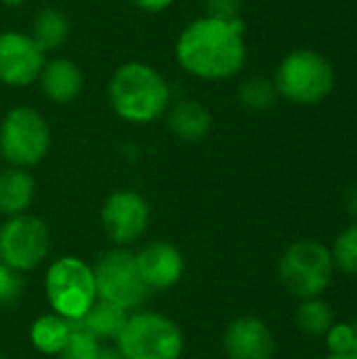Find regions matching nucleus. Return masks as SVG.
Listing matches in <instances>:
<instances>
[{"instance_id": "8", "label": "nucleus", "mask_w": 357, "mask_h": 359, "mask_svg": "<svg viewBox=\"0 0 357 359\" xmlns=\"http://www.w3.org/2000/svg\"><path fill=\"white\" fill-rule=\"evenodd\" d=\"M93 273L97 299L118 305L124 311L141 307L149 297V288L137 267V255L126 248L118 246L101 255Z\"/></svg>"}, {"instance_id": "18", "label": "nucleus", "mask_w": 357, "mask_h": 359, "mask_svg": "<svg viewBox=\"0 0 357 359\" xmlns=\"http://www.w3.org/2000/svg\"><path fill=\"white\" fill-rule=\"evenodd\" d=\"M69 337V320L48 313L38 318L29 328L32 345L44 355H59Z\"/></svg>"}, {"instance_id": "27", "label": "nucleus", "mask_w": 357, "mask_h": 359, "mask_svg": "<svg viewBox=\"0 0 357 359\" xmlns=\"http://www.w3.org/2000/svg\"><path fill=\"white\" fill-rule=\"evenodd\" d=\"M130 2L145 13H160L173 4V0H130Z\"/></svg>"}, {"instance_id": "22", "label": "nucleus", "mask_w": 357, "mask_h": 359, "mask_svg": "<svg viewBox=\"0 0 357 359\" xmlns=\"http://www.w3.org/2000/svg\"><path fill=\"white\" fill-rule=\"evenodd\" d=\"M101 345L99 339L78 320L69 322V337L59 353L61 359H95Z\"/></svg>"}, {"instance_id": "4", "label": "nucleus", "mask_w": 357, "mask_h": 359, "mask_svg": "<svg viewBox=\"0 0 357 359\" xmlns=\"http://www.w3.org/2000/svg\"><path fill=\"white\" fill-rule=\"evenodd\" d=\"M44 292L57 316L78 322L97 301V286L93 267L78 257L57 259L44 278Z\"/></svg>"}, {"instance_id": "30", "label": "nucleus", "mask_w": 357, "mask_h": 359, "mask_svg": "<svg viewBox=\"0 0 357 359\" xmlns=\"http://www.w3.org/2000/svg\"><path fill=\"white\" fill-rule=\"evenodd\" d=\"M2 4H6V6H21V4H25L27 0H0Z\"/></svg>"}, {"instance_id": "26", "label": "nucleus", "mask_w": 357, "mask_h": 359, "mask_svg": "<svg viewBox=\"0 0 357 359\" xmlns=\"http://www.w3.org/2000/svg\"><path fill=\"white\" fill-rule=\"evenodd\" d=\"M204 11L206 17L234 21L242 13V0H204Z\"/></svg>"}, {"instance_id": "29", "label": "nucleus", "mask_w": 357, "mask_h": 359, "mask_svg": "<svg viewBox=\"0 0 357 359\" xmlns=\"http://www.w3.org/2000/svg\"><path fill=\"white\" fill-rule=\"evenodd\" d=\"M347 208H349L351 217H356L357 219V187H351V189L347 191Z\"/></svg>"}, {"instance_id": "32", "label": "nucleus", "mask_w": 357, "mask_h": 359, "mask_svg": "<svg viewBox=\"0 0 357 359\" xmlns=\"http://www.w3.org/2000/svg\"><path fill=\"white\" fill-rule=\"evenodd\" d=\"M353 330H356V349H353V353H356V355H357V322H356V324H353Z\"/></svg>"}, {"instance_id": "24", "label": "nucleus", "mask_w": 357, "mask_h": 359, "mask_svg": "<svg viewBox=\"0 0 357 359\" xmlns=\"http://www.w3.org/2000/svg\"><path fill=\"white\" fill-rule=\"evenodd\" d=\"M326 341H328L330 355L353 353V349H356V330H353V326H347V324L330 326V330L326 332Z\"/></svg>"}, {"instance_id": "9", "label": "nucleus", "mask_w": 357, "mask_h": 359, "mask_svg": "<svg viewBox=\"0 0 357 359\" xmlns=\"http://www.w3.org/2000/svg\"><path fill=\"white\" fill-rule=\"evenodd\" d=\"M48 225L34 215L8 217L0 227V259L17 273L36 269L48 255Z\"/></svg>"}, {"instance_id": "15", "label": "nucleus", "mask_w": 357, "mask_h": 359, "mask_svg": "<svg viewBox=\"0 0 357 359\" xmlns=\"http://www.w3.org/2000/svg\"><path fill=\"white\" fill-rule=\"evenodd\" d=\"M166 122L177 139L185 143H198L208 137L213 128V114L196 99H181L166 111Z\"/></svg>"}, {"instance_id": "13", "label": "nucleus", "mask_w": 357, "mask_h": 359, "mask_svg": "<svg viewBox=\"0 0 357 359\" xmlns=\"http://www.w3.org/2000/svg\"><path fill=\"white\" fill-rule=\"evenodd\" d=\"M137 267L149 290H166L183 278L185 259L170 242H151L137 255Z\"/></svg>"}, {"instance_id": "11", "label": "nucleus", "mask_w": 357, "mask_h": 359, "mask_svg": "<svg viewBox=\"0 0 357 359\" xmlns=\"http://www.w3.org/2000/svg\"><path fill=\"white\" fill-rule=\"evenodd\" d=\"M46 63L44 50L29 34H0V82L6 86H29L40 78Z\"/></svg>"}, {"instance_id": "7", "label": "nucleus", "mask_w": 357, "mask_h": 359, "mask_svg": "<svg viewBox=\"0 0 357 359\" xmlns=\"http://www.w3.org/2000/svg\"><path fill=\"white\" fill-rule=\"evenodd\" d=\"M183 347L181 328L166 316L151 311L128 316L118 337V351L124 359H179Z\"/></svg>"}, {"instance_id": "6", "label": "nucleus", "mask_w": 357, "mask_h": 359, "mask_svg": "<svg viewBox=\"0 0 357 359\" xmlns=\"http://www.w3.org/2000/svg\"><path fill=\"white\" fill-rule=\"evenodd\" d=\"M332 252L316 240H299L282 255L278 273L282 286L299 299H318L332 282Z\"/></svg>"}, {"instance_id": "12", "label": "nucleus", "mask_w": 357, "mask_h": 359, "mask_svg": "<svg viewBox=\"0 0 357 359\" xmlns=\"http://www.w3.org/2000/svg\"><path fill=\"white\" fill-rule=\"evenodd\" d=\"M223 349L229 359H271L276 343L271 330L261 318L242 316L227 326Z\"/></svg>"}, {"instance_id": "25", "label": "nucleus", "mask_w": 357, "mask_h": 359, "mask_svg": "<svg viewBox=\"0 0 357 359\" xmlns=\"http://www.w3.org/2000/svg\"><path fill=\"white\" fill-rule=\"evenodd\" d=\"M23 294V280L0 259V305H13Z\"/></svg>"}, {"instance_id": "16", "label": "nucleus", "mask_w": 357, "mask_h": 359, "mask_svg": "<svg viewBox=\"0 0 357 359\" xmlns=\"http://www.w3.org/2000/svg\"><path fill=\"white\" fill-rule=\"evenodd\" d=\"M36 196V181L25 168H6L0 172V215H23Z\"/></svg>"}, {"instance_id": "2", "label": "nucleus", "mask_w": 357, "mask_h": 359, "mask_svg": "<svg viewBox=\"0 0 357 359\" xmlns=\"http://www.w3.org/2000/svg\"><path fill=\"white\" fill-rule=\"evenodd\" d=\"M107 93L114 111L130 124H149L162 118L170 105L168 82L143 61L120 65L109 80Z\"/></svg>"}, {"instance_id": "20", "label": "nucleus", "mask_w": 357, "mask_h": 359, "mask_svg": "<svg viewBox=\"0 0 357 359\" xmlns=\"http://www.w3.org/2000/svg\"><path fill=\"white\" fill-rule=\"evenodd\" d=\"M238 97H240L242 105H246L248 109H252V111H265V109H269L278 101V88H276V82L271 78H265V76H248L240 84Z\"/></svg>"}, {"instance_id": "23", "label": "nucleus", "mask_w": 357, "mask_h": 359, "mask_svg": "<svg viewBox=\"0 0 357 359\" xmlns=\"http://www.w3.org/2000/svg\"><path fill=\"white\" fill-rule=\"evenodd\" d=\"M332 261L349 276H357V223L347 227L335 242Z\"/></svg>"}, {"instance_id": "1", "label": "nucleus", "mask_w": 357, "mask_h": 359, "mask_svg": "<svg viewBox=\"0 0 357 359\" xmlns=\"http://www.w3.org/2000/svg\"><path fill=\"white\" fill-rule=\"evenodd\" d=\"M244 29L242 17L221 21L204 15L191 21L177 40L175 55L179 65L202 80L234 78L246 63Z\"/></svg>"}, {"instance_id": "31", "label": "nucleus", "mask_w": 357, "mask_h": 359, "mask_svg": "<svg viewBox=\"0 0 357 359\" xmlns=\"http://www.w3.org/2000/svg\"><path fill=\"white\" fill-rule=\"evenodd\" d=\"M326 359H357L356 353H347V355H328Z\"/></svg>"}, {"instance_id": "17", "label": "nucleus", "mask_w": 357, "mask_h": 359, "mask_svg": "<svg viewBox=\"0 0 357 359\" xmlns=\"http://www.w3.org/2000/svg\"><path fill=\"white\" fill-rule=\"evenodd\" d=\"M99 341H118L122 334L126 322H128V311L120 309L118 305H112L107 301H95L90 311L80 320Z\"/></svg>"}, {"instance_id": "3", "label": "nucleus", "mask_w": 357, "mask_h": 359, "mask_svg": "<svg viewBox=\"0 0 357 359\" xmlns=\"http://www.w3.org/2000/svg\"><path fill=\"white\" fill-rule=\"evenodd\" d=\"M335 80L332 63L311 48L288 53L278 65L274 78L278 95L299 105H316L324 101L332 93Z\"/></svg>"}, {"instance_id": "33", "label": "nucleus", "mask_w": 357, "mask_h": 359, "mask_svg": "<svg viewBox=\"0 0 357 359\" xmlns=\"http://www.w3.org/2000/svg\"><path fill=\"white\" fill-rule=\"evenodd\" d=\"M0 359H4V355H2V353H0Z\"/></svg>"}, {"instance_id": "10", "label": "nucleus", "mask_w": 357, "mask_h": 359, "mask_svg": "<svg viewBox=\"0 0 357 359\" xmlns=\"http://www.w3.org/2000/svg\"><path fill=\"white\" fill-rule=\"evenodd\" d=\"M149 217H151V210H149L147 200L133 189L114 191L103 202V208H101L103 229L107 238L120 248L130 246L145 233L149 225Z\"/></svg>"}, {"instance_id": "14", "label": "nucleus", "mask_w": 357, "mask_h": 359, "mask_svg": "<svg viewBox=\"0 0 357 359\" xmlns=\"http://www.w3.org/2000/svg\"><path fill=\"white\" fill-rule=\"evenodd\" d=\"M38 80L42 93L55 103H72L74 99H78L84 86L82 69L72 59L65 57L46 61Z\"/></svg>"}, {"instance_id": "21", "label": "nucleus", "mask_w": 357, "mask_h": 359, "mask_svg": "<svg viewBox=\"0 0 357 359\" xmlns=\"http://www.w3.org/2000/svg\"><path fill=\"white\" fill-rule=\"evenodd\" d=\"M297 324L299 328L309 337H322L332 326V311L330 305H326L320 299H305L297 311Z\"/></svg>"}, {"instance_id": "19", "label": "nucleus", "mask_w": 357, "mask_h": 359, "mask_svg": "<svg viewBox=\"0 0 357 359\" xmlns=\"http://www.w3.org/2000/svg\"><path fill=\"white\" fill-rule=\"evenodd\" d=\"M36 44L46 53V50H55L59 48L67 36H69V21L67 17L59 11V8H42L34 23H32V34H29Z\"/></svg>"}, {"instance_id": "28", "label": "nucleus", "mask_w": 357, "mask_h": 359, "mask_svg": "<svg viewBox=\"0 0 357 359\" xmlns=\"http://www.w3.org/2000/svg\"><path fill=\"white\" fill-rule=\"evenodd\" d=\"M95 359H124L120 355L118 349H112V347H101L99 353L95 355Z\"/></svg>"}, {"instance_id": "5", "label": "nucleus", "mask_w": 357, "mask_h": 359, "mask_svg": "<svg viewBox=\"0 0 357 359\" xmlns=\"http://www.w3.org/2000/svg\"><path fill=\"white\" fill-rule=\"evenodd\" d=\"M50 149V128L42 114L27 105L6 111L0 122V156L15 168L40 164Z\"/></svg>"}]
</instances>
